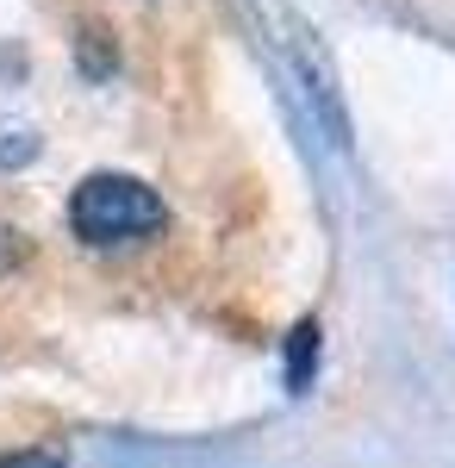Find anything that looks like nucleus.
<instances>
[{"label": "nucleus", "mask_w": 455, "mask_h": 468, "mask_svg": "<svg viewBox=\"0 0 455 468\" xmlns=\"http://www.w3.org/2000/svg\"><path fill=\"white\" fill-rule=\"evenodd\" d=\"M69 225L81 244H101V250L138 244L163 225V200L138 176H88L69 200Z\"/></svg>", "instance_id": "obj_1"}, {"label": "nucleus", "mask_w": 455, "mask_h": 468, "mask_svg": "<svg viewBox=\"0 0 455 468\" xmlns=\"http://www.w3.org/2000/svg\"><path fill=\"white\" fill-rule=\"evenodd\" d=\"M312 362H318V324H293V344H287V381H293V394L306 388Z\"/></svg>", "instance_id": "obj_2"}, {"label": "nucleus", "mask_w": 455, "mask_h": 468, "mask_svg": "<svg viewBox=\"0 0 455 468\" xmlns=\"http://www.w3.org/2000/svg\"><path fill=\"white\" fill-rule=\"evenodd\" d=\"M0 468H63L50 450H13V456H0Z\"/></svg>", "instance_id": "obj_3"}]
</instances>
